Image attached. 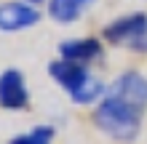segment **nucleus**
<instances>
[{
  "mask_svg": "<svg viewBox=\"0 0 147 144\" xmlns=\"http://www.w3.org/2000/svg\"><path fill=\"white\" fill-rule=\"evenodd\" d=\"M147 107V78L142 72H123L105 91L94 123L102 133L115 141H134L142 125V112Z\"/></svg>",
  "mask_w": 147,
  "mask_h": 144,
  "instance_id": "nucleus-1",
  "label": "nucleus"
},
{
  "mask_svg": "<svg viewBox=\"0 0 147 144\" xmlns=\"http://www.w3.org/2000/svg\"><path fill=\"white\" fill-rule=\"evenodd\" d=\"M48 72H51V78L67 91V96H70L75 104H91V101H96L99 96H105L102 80L94 78L83 64L67 62V59H56V62L48 64Z\"/></svg>",
  "mask_w": 147,
  "mask_h": 144,
  "instance_id": "nucleus-2",
  "label": "nucleus"
},
{
  "mask_svg": "<svg viewBox=\"0 0 147 144\" xmlns=\"http://www.w3.org/2000/svg\"><path fill=\"white\" fill-rule=\"evenodd\" d=\"M105 40L112 46H126L131 51H142L147 40V16L144 13H128L110 21L105 27Z\"/></svg>",
  "mask_w": 147,
  "mask_h": 144,
  "instance_id": "nucleus-3",
  "label": "nucleus"
},
{
  "mask_svg": "<svg viewBox=\"0 0 147 144\" xmlns=\"http://www.w3.org/2000/svg\"><path fill=\"white\" fill-rule=\"evenodd\" d=\"M40 21V11L32 3H24V0H5L0 3V32H22L30 29Z\"/></svg>",
  "mask_w": 147,
  "mask_h": 144,
  "instance_id": "nucleus-4",
  "label": "nucleus"
},
{
  "mask_svg": "<svg viewBox=\"0 0 147 144\" xmlns=\"http://www.w3.org/2000/svg\"><path fill=\"white\" fill-rule=\"evenodd\" d=\"M30 104V91L24 75L16 67H8L0 75V107L3 109H24Z\"/></svg>",
  "mask_w": 147,
  "mask_h": 144,
  "instance_id": "nucleus-5",
  "label": "nucleus"
},
{
  "mask_svg": "<svg viewBox=\"0 0 147 144\" xmlns=\"http://www.w3.org/2000/svg\"><path fill=\"white\" fill-rule=\"evenodd\" d=\"M59 59H67V62H75V64H88V62H96L102 59V43L94 38H80V40H64L59 46Z\"/></svg>",
  "mask_w": 147,
  "mask_h": 144,
  "instance_id": "nucleus-6",
  "label": "nucleus"
},
{
  "mask_svg": "<svg viewBox=\"0 0 147 144\" xmlns=\"http://www.w3.org/2000/svg\"><path fill=\"white\" fill-rule=\"evenodd\" d=\"M91 3H94V0H48V13L54 16L56 21L70 24V21H75Z\"/></svg>",
  "mask_w": 147,
  "mask_h": 144,
  "instance_id": "nucleus-7",
  "label": "nucleus"
},
{
  "mask_svg": "<svg viewBox=\"0 0 147 144\" xmlns=\"http://www.w3.org/2000/svg\"><path fill=\"white\" fill-rule=\"evenodd\" d=\"M51 141H54V128L51 125H35L32 131L13 136L8 144H51Z\"/></svg>",
  "mask_w": 147,
  "mask_h": 144,
  "instance_id": "nucleus-8",
  "label": "nucleus"
},
{
  "mask_svg": "<svg viewBox=\"0 0 147 144\" xmlns=\"http://www.w3.org/2000/svg\"><path fill=\"white\" fill-rule=\"evenodd\" d=\"M24 3H32V5H35V3H40V0H24Z\"/></svg>",
  "mask_w": 147,
  "mask_h": 144,
  "instance_id": "nucleus-9",
  "label": "nucleus"
},
{
  "mask_svg": "<svg viewBox=\"0 0 147 144\" xmlns=\"http://www.w3.org/2000/svg\"><path fill=\"white\" fill-rule=\"evenodd\" d=\"M142 51H147V40H144V46H142Z\"/></svg>",
  "mask_w": 147,
  "mask_h": 144,
  "instance_id": "nucleus-10",
  "label": "nucleus"
}]
</instances>
